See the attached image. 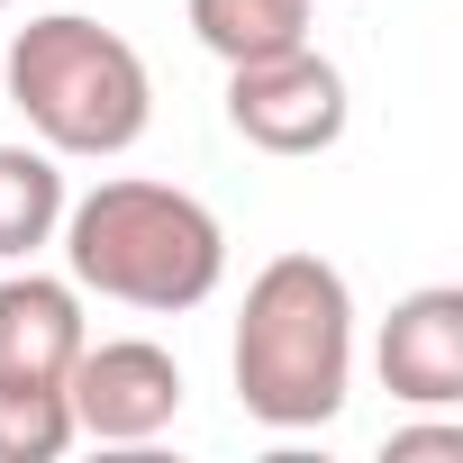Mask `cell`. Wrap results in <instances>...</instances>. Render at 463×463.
I'll use <instances>...</instances> for the list:
<instances>
[{
	"label": "cell",
	"mask_w": 463,
	"mask_h": 463,
	"mask_svg": "<svg viewBox=\"0 0 463 463\" xmlns=\"http://www.w3.org/2000/svg\"><path fill=\"white\" fill-rule=\"evenodd\" d=\"M354 382V291L327 255H273L237 309V400L264 427H327Z\"/></svg>",
	"instance_id": "1"
},
{
	"label": "cell",
	"mask_w": 463,
	"mask_h": 463,
	"mask_svg": "<svg viewBox=\"0 0 463 463\" xmlns=\"http://www.w3.org/2000/svg\"><path fill=\"white\" fill-rule=\"evenodd\" d=\"M64 255H73V282L118 300V309H200L227 273V237H218V218L173 191V182H100L73 218H64Z\"/></svg>",
	"instance_id": "2"
},
{
	"label": "cell",
	"mask_w": 463,
	"mask_h": 463,
	"mask_svg": "<svg viewBox=\"0 0 463 463\" xmlns=\"http://www.w3.org/2000/svg\"><path fill=\"white\" fill-rule=\"evenodd\" d=\"M10 100L19 118L46 137V155H128L155 118V82H146V55L82 19V10H46L10 37Z\"/></svg>",
	"instance_id": "3"
},
{
	"label": "cell",
	"mask_w": 463,
	"mask_h": 463,
	"mask_svg": "<svg viewBox=\"0 0 463 463\" xmlns=\"http://www.w3.org/2000/svg\"><path fill=\"white\" fill-rule=\"evenodd\" d=\"M227 128L264 155H327L345 137V73L318 46L227 64Z\"/></svg>",
	"instance_id": "4"
},
{
	"label": "cell",
	"mask_w": 463,
	"mask_h": 463,
	"mask_svg": "<svg viewBox=\"0 0 463 463\" xmlns=\"http://www.w3.org/2000/svg\"><path fill=\"white\" fill-rule=\"evenodd\" d=\"M64 400H73V427L100 436V445H146L182 418V364L155 345V336H82L73 373H64Z\"/></svg>",
	"instance_id": "5"
},
{
	"label": "cell",
	"mask_w": 463,
	"mask_h": 463,
	"mask_svg": "<svg viewBox=\"0 0 463 463\" xmlns=\"http://www.w3.org/2000/svg\"><path fill=\"white\" fill-rule=\"evenodd\" d=\"M382 382L409 409H454L463 400V291L427 282L409 300H391L382 318Z\"/></svg>",
	"instance_id": "6"
},
{
	"label": "cell",
	"mask_w": 463,
	"mask_h": 463,
	"mask_svg": "<svg viewBox=\"0 0 463 463\" xmlns=\"http://www.w3.org/2000/svg\"><path fill=\"white\" fill-rule=\"evenodd\" d=\"M82 354V300L73 282L10 273L0 282V382H64Z\"/></svg>",
	"instance_id": "7"
},
{
	"label": "cell",
	"mask_w": 463,
	"mask_h": 463,
	"mask_svg": "<svg viewBox=\"0 0 463 463\" xmlns=\"http://www.w3.org/2000/svg\"><path fill=\"white\" fill-rule=\"evenodd\" d=\"M309 10L318 0H191V37L218 64H255V55L309 46Z\"/></svg>",
	"instance_id": "8"
},
{
	"label": "cell",
	"mask_w": 463,
	"mask_h": 463,
	"mask_svg": "<svg viewBox=\"0 0 463 463\" xmlns=\"http://www.w3.org/2000/svg\"><path fill=\"white\" fill-rule=\"evenodd\" d=\"M64 227V173L46 146H0V255H37Z\"/></svg>",
	"instance_id": "9"
},
{
	"label": "cell",
	"mask_w": 463,
	"mask_h": 463,
	"mask_svg": "<svg viewBox=\"0 0 463 463\" xmlns=\"http://www.w3.org/2000/svg\"><path fill=\"white\" fill-rule=\"evenodd\" d=\"M73 436L64 382H0V463H55Z\"/></svg>",
	"instance_id": "10"
},
{
	"label": "cell",
	"mask_w": 463,
	"mask_h": 463,
	"mask_svg": "<svg viewBox=\"0 0 463 463\" xmlns=\"http://www.w3.org/2000/svg\"><path fill=\"white\" fill-rule=\"evenodd\" d=\"M391 463H463V427H400Z\"/></svg>",
	"instance_id": "11"
},
{
	"label": "cell",
	"mask_w": 463,
	"mask_h": 463,
	"mask_svg": "<svg viewBox=\"0 0 463 463\" xmlns=\"http://www.w3.org/2000/svg\"><path fill=\"white\" fill-rule=\"evenodd\" d=\"M0 10H10V0H0Z\"/></svg>",
	"instance_id": "12"
}]
</instances>
